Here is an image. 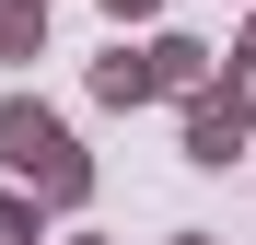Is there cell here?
<instances>
[{
  "mask_svg": "<svg viewBox=\"0 0 256 245\" xmlns=\"http://www.w3.org/2000/svg\"><path fill=\"white\" fill-rule=\"evenodd\" d=\"M0 152H12V163H24L35 187H58V198H82V152H70V129H58V117H35V105H12V117H0Z\"/></svg>",
  "mask_w": 256,
  "mask_h": 245,
  "instance_id": "cell-1",
  "label": "cell"
},
{
  "mask_svg": "<svg viewBox=\"0 0 256 245\" xmlns=\"http://www.w3.org/2000/svg\"><path fill=\"white\" fill-rule=\"evenodd\" d=\"M116 12H140V0H116Z\"/></svg>",
  "mask_w": 256,
  "mask_h": 245,
  "instance_id": "cell-2",
  "label": "cell"
}]
</instances>
